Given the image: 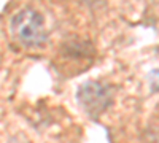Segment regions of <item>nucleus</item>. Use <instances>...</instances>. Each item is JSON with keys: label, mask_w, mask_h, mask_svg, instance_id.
<instances>
[{"label": "nucleus", "mask_w": 159, "mask_h": 143, "mask_svg": "<svg viewBox=\"0 0 159 143\" xmlns=\"http://www.w3.org/2000/svg\"><path fill=\"white\" fill-rule=\"evenodd\" d=\"M76 97L86 113L96 118L111 103V89L97 81H88L78 89Z\"/></svg>", "instance_id": "f03ea898"}, {"label": "nucleus", "mask_w": 159, "mask_h": 143, "mask_svg": "<svg viewBox=\"0 0 159 143\" xmlns=\"http://www.w3.org/2000/svg\"><path fill=\"white\" fill-rule=\"evenodd\" d=\"M11 32L24 46H40L46 42V30L42 15L35 10H22L11 19Z\"/></svg>", "instance_id": "f257e3e1"}]
</instances>
